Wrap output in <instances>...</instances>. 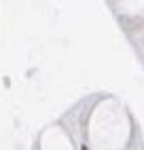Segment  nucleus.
Listing matches in <instances>:
<instances>
[{
	"label": "nucleus",
	"mask_w": 144,
	"mask_h": 150,
	"mask_svg": "<svg viewBox=\"0 0 144 150\" xmlns=\"http://www.w3.org/2000/svg\"><path fill=\"white\" fill-rule=\"evenodd\" d=\"M83 150H87V148H83Z\"/></svg>",
	"instance_id": "f257e3e1"
}]
</instances>
